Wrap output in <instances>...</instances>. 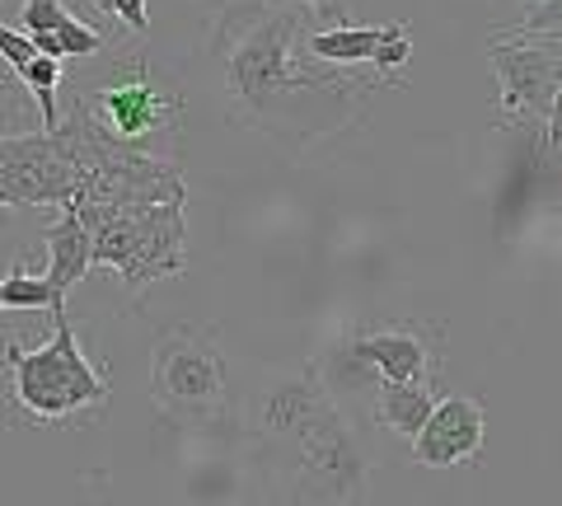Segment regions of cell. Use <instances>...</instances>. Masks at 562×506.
Returning <instances> with one entry per match:
<instances>
[{
	"instance_id": "1",
	"label": "cell",
	"mask_w": 562,
	"mask_h": 506,
	"mask_svg": "<svg viewBox=\"0 0 562 506\" xmlns=\"http://www.w3.org/2000/svg\"><path fill=\"white\" fill-rule=\"evenodd\" d=\"M310 33L291 5H231L211 24V57L221 66L225 103L239 122L268 132L277 146L310 150L314 142L357 122L375 80H351L333 66L310 61Z\"/></svg>"
},
{
	"instance_id": "2",
	"label": "cell",
	"mask_w": 562,
	"mask_h": 506,
	"mask_svg": "<svg viewBox=\"0 0 562 506\" xmlns=\"http://www.w3.org/2000/svg\"><path fill=\"white\" fill-rule=\"evenodd\" d=\"M249 436L295 506H357L366 497L371 464L347 413L333 404L319 361L262 385Z\"/></svg>"
},
{
	"instance_id": "3",
	"label": "cell",
	"mask_w": 562,
	"mask_h": 506,
	"mask_svg": "<svg viewBox=\"0 0 562 506\" xmlns=\"http://www.w3.org/2000/svg\"><path fill=\"white\" fill-rule=\"evenodd\" d=\"M150 394L173 427L231 431L239 423L225 352L211 328H192V324L165 328L150 361Z\"/></svg>"
},
{
	"instance_id": "4",
	"label": "cell",
	"mask_w": 562,
	"mask_h": 506,
	"mask_svg": "<svg viewBox=\"0 0 562 506\" xmlns=\"http://www.w3.org/2000/svg\"><path fill=\"white\" fill-rule=\"evenodd\" d=\"M52 324H57V334L43 347L5 342L14 413L33 417V423H66V417H80V413H103V404H109V380L80 352V338L66 319V310L52 314Z\"/></svg>"
},
{
	"instance_id": "5",
	"label": "cell",
	"mask_w": 562,
	"mask_h": 506,
	"mask_svg": "<svg viewBox=\"0 0 562 506\" xmlns=\"http://www.w3.org/2000/svg\"><path fill=\"white\" fill-rule=\"evenodd\" d=\"M90 239H94V263L113 268L127 291H140L146 282L183 272L188 221L183 206H150V212L113 216L94 225Z\"/></svg>"
},
{
	"instance_id": "6",
	"label": "cell",
	"mask_w": 562,
	"mask_h": 506,
	"mask_svg": "<svg viewBox=\"0 0 562 506\" xmlns=\"http://www.w3.org/2000/svg\"><path fill=\"white\" fill-rule=\"evenodd\" d=\"M487 57L502 85V122H549L562 85V33H502Z\"/></svg>"
},
{
	"instance_id": "7",
	"label": "cell",
	"mask_w": 562,
	"mask_h": 506,
	"mask_svg": "<svg viewBox=\"0 0 562 506\" xmlns=\"http://www.w3.org/2000/svg\"><path fill=\"white\" fill-rule=\"evenodd\" d=\"M85 113H90L109 136H117V142L140 146L150 132H165L179 122L183 94H179V85H169L150 61H132L122 80L90 94Z\"/></svg>"
},
{
	"instance_id": "8",
	"label": "cell",
	"mask_w": 562,
	"mask_h": 506,
	"mask_svg": "<svg viewBox=\"0 0 562 506\" xmlns=\"http://www.w3.org/2000/svg\"><path fill=\"white\" fill-rule=\"evenodd\" d=\"M76 198V169L52 132L0 136V206H66Z\"/></svg>"
},
{
	"instance_id": "9",
	"label": "cell",
	"mask_w": 562,
	"mask_h": 506,
	"mask_svg": "<svg viewBox=\"0 0 562 506\" xmlns=\"http://www.w3.org/2000/svg\"><path fill=\"white\" fill-rule=\"evenodd\" d=\"M436 342L441 328L431 324H380L357 328L347 338L342 357L357 361L375 380H431L436 375Z\"/></svg>"
},
{
	"instance_id": "10",
	"label": "cell",
	"mask_w": 562,
	"mask_h": 506,
	"mask_svg": "<svg viewBox=\"0 0 562 506\" xmlns=\"http://www.w3.org/2000/svg\"><path fill=\"white\" fill-rule=\"evenodd\" d=\"M305 52H310V61L333 66V71H342V66H375V85H384V80H394L398 66L413 57V38H408L403 24H384V29L342 24V29L310 33Z\"/></svg>"
},
{
	"instance_id": "11",
	"label": "cell",
	"mask_w": 562,
	"mask_h": 506,
	"mask_svg": "<svg viewBox=\"0 0 562 506\" xmlns=\"http://www.w3.org/2000/svg\"><path fill=\"white\" fill-rule=\"evenodd\" d=\"M483 436H487V413L479 408V398L446 394L441 404L431 408L427 427L413 436V460L427 469H454V464L479 456Z\"/></svg>"
},
{
	"instance_id": "12",
	"label": "cell",
	"mask_w": 562,
	"mask_h": 506,
	"mask_svg": "<svg viewBox=\"0 0 562 506\" xmlns=\"http://www.w3.org/2000/svg\"><path fill=\"white\" fill-rule=\"evenodd\" d=\"M441 404V375L431 380H371V417L384 427L413 441L427 427L431 408Z\"/></svg>"
},
{
	"instance_id": "13",
	"label": "cell",
	"mask_w": 562,
	"mask_h": 506,
	"mask_svg": "<svg viewBox=\"0 0 562 506\" xmlns=\"http://www.w3.org/2000/svg\"><path fill=\"white\" fill-rule=\"evenodd\" d=\"M90 268H94V239H90V230L80 225L76 206L66 202L61 216L47 225V272H43V277L52 282V291L66 295Z\"/></svg>"
},
{
	"instance_id": "14",
	"label": "cell",
	"mask_w": 562,
	"mask_h": 506,
	"mask_svg": "<svg viewBox=\"0 0 562 506\" xmlns=\"http://www.w3.org/2000/svg\"><path fill=\"white\" fill-rule=\"evenodd\" d=\"M0 301H5V310H52V314L66 310V295H57L47 277H33L24 263H14L10 277L0 282Z\"/></svg>"
},
{
	"instance_id": "15",
	"label": "cell",
	"mask_w": 562,
	"mask_h": 506,
	"mask_svg": "<svg viewBox=\"0 0 562 506\" xmlns=\"http://www.w3.org/2000/svg\"><path fill=\"white\" fill-rule=\"evenodd\" d=\"M20 80L33 90V99H38V109H43V132H57V122H61V113H57V80H61V61H52V57H33L24 71H20Z\"/></svg>"
},
{
	"instance_id": "16",
	"label": "cell",
	"mask_w": 562,
	"mask_h": 506,
	"mask_svg": "<svg viewBox=\"0 0 562 506\" xmlns=\"http://www.w3.org/2000/svg\"><path fill=\"white\" fill-rule=\"evenodd\" d=\"M66 20H70V10L61 5V0H24L20 5V24H24L29 38L33 33H57Z\"/></svg>"
},
{
	"instance_id": "17",
	"label": "cell",
	"mask_w": 562,
	"mask_h": 506,
	"mask_svg": "<svg viewBox=\"0 0 562 506\" xmlns=\"http://www.w3.org/2000/svg\"><path fill=\"white\" fill-rule=\"evenodd\" d=\"M57 43H61V57H94V52L103 47V33L70 14V20L57 29Z\"/></svg>"
},
{
	"instance_id": "18",
	"label": "cell",
	"mask_w": 562,
	"mask_h": 506,
	"mask_svg": "<svg viewBox=\"0 0 562 506\" xmlns=\"http://www.w3.org/2000/svg\"><path fill=\"white\" fill-rule=\"evenodd\" d=\"M0 57H5V66H10L14 76H20L24 66H29L33 57H38V47H33L29 33H14V29L0 24Z\"/></svg>"
},
{
	"instance_id": "19",
	"label": "cell",
	"mask_w": 562,
	"mask_h": 506,
	"mask_svg": "<svg viewBox=\"0 0 562 506\" xmlns=\"http://www.w3.org/2000/svg\"><path fill=\"white\" fill-rule=\"evenodd\" d=\"M103 10L113 14V20H122L132 33H146L150 29V10H146V0H99Z\"/></svg>"
},
{
	"instance_id": "20",
	"label": "cell",
	"mask_w": 562,
	"mask_h": 506,
	"mask_svg": "<svg viewBox=\"0 0 562 506\" xmlns=\"http://www.w3.org/2000/svg\"><path fill=\"white\" fill-rule=\"evenodd\" d=\"M543 150H549L553 160H562V85H558V94H553L549 122H543Z\"/></svg>"
},
{
	"instance_id": "21",
	"label": "cell",
	"mask_w": 562,
	"mask_h": 506,
	"mask_svg": "<svg viewBox=\"0 0 562 506\" xmlns=\"http://www.w3.org/2000/svg\"><path fill=\"white\" fill-rule=\"evenodd\" d=\"M272 5H295V0H272ZM305 5H314V14H319V20H328L333 29L347 24V0H305Z\"/></svg>"
},
{
	"instance_id": "22",
	"label": "cell",
	"mask_w": 562,
	"mask_h": 506,
	"mask_svg": "<svg viewBox=\"0 0 562 506\" xmlns=\"http://www.w3.org/2000/svg\"><path fill=\"white\" fill-rule=\"evenodd\" d=\"M0 310H5V301H0Z\"/></svg>"
}]
</instances>
